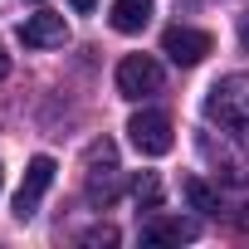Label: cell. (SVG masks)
Masks as SVG:
<instances>
[{
  "instance_id": "2",
  "label": "cell",
  "mask_w": 249,
  "mask_h": 249,
  "mask_svg": "<svg viewBox=\"0 0 249 249\" xmlns=\"http://www.w3.org/2000/svg\"><path fill=\"white\" fill-rule=\"evenodd\" d=\"M127 137H132V147H137L142 157H166V152L176 147L171 117H166V112H157V107H142V112L127 122Z\"/></svg>"
},
{
  "instance_id": "9",
  "label": "cell",
  "mask_w": 249,
  "mask_h": 249,
  "mask_svg": "<svg viewBox=\"0 0 249 249\" xmlns=\"http://www.w3.org/2000/svg\"><path fill=\"white\" fill-rule=\"evenodd\" d=\"M152 25V0H112V30L117 35H142Z\"/></svg>"
},
{
  "instance_id": "6",
  "label": "cell",
  "mask_w": 249,
  "mask_h": 249,
  "mask_svg": "<svg viewBox=\"0 0 249 249\" xmlns=\"http://www.w3.org/2000/svg\"><path fill=\"white\" fill-rule=\"evenodd\" d=\"M117 196V152H112V142H98L93 152H88V200H112Z\"/></svg>"
},
{
  "instance_id": "3",
  "label": "cell",
  "mask_w": 249,
  "mask_h": 249,
  "mask_svg": "<svg viewBox=\"0 0 249 249\" xmlns=\"http://www.w3.org/2000/svg\"><path fill=\"white\" fill-rule=\"evenodd\" d=\"M117 93L122 98H152V93H161V64L152 59V54H127L117 64Z\"/></svg>"
},
{
  "instance_id": "5",
  "label": "cell",
  "mask_w": 249,
  "mask_h": 249,
  "mask_svg": "<svg viewBox=\"0 0 249 249\" xmlns=\"http://www.w3.org/2000/svg\"><path fill=\"white\" fill-rule=\"evenodd\" d=\"M49 186H54V157H35L25 166V181H20V196H15V220H35Z\"/></svg>"
},
{
  "instance_id": "12",
  "label": "cell",
  "mask_w": 249,
  "mask_h": 249,
  "mask_svg": "<svg viewBox=\"0 0 249 249\" xmlns=\"http://www.w3.org/2000/svg\"><path fill=\"white\" fill-rule=\"evenodd\" d=\"M132 196H137V205H142V210H157V205H161V181L147 171V176L132 186Z\"/></svg>"
},
{
  "instance_id": "13",
  "label": "cell",
  "mask_w": 249,
  "mask_h": 249,
  "mask_svg": "<svg viewBox=\"0 0 249 249\" xmlns=\"http://www.w3.org/2000/svg\"><path fill=\"white\" fill-rule=\"evenodd\" d=\"M88 244H117V230H112V225H103V230H93V234H88Z\"/></svg>"
},
{
  "instance_id": "1",
  "label": "cell",
  "mask_w": 249,
  "mask_h": 249,
  "mask_svg": "<svg viewBox=\"0 0 249 249\" xmlns=\"http://www.w3.org/2000/svg\"><path fill=\"white\" fill-rule=\"evenodd\" d=\"M205 117L220 132L249 137V73H230L205 93Z\"/></svg>"
},
{
  "instance_id": "14",
  "label": "cell",
  "mask_w": 249,
  "mask_h": 249,
  "mask_svg": "<svg viewBox=\"0 0 249 249\" xmlns=\"http://www.w3.org/2000/svg\"><path fill=\"white\" fill-rule=\"evenodd\" d=\"M69 5H73V10H78V15H88V10H93V5H98V0H69Z\"/></svg>"
},
{
  "instance_id": "11",
  "label": "cell",
  "mask_w": 249,
  "mask_h": 249,
  "mask_svg": "<svg viewBox=\"0 0 249 249\" xmlns=\"http://www.w3.org/2000/svg\"><path fill=\"white\" fill-rule=\"evenodd\" d=\"M181 196H186L191 210H200V215H220V191L205 186L200 176H186V181H181Z\"/></svg>"
},
{
  "instance_id": "16",
  "label": "cell",
  "mask_w": 249,
  "mask_h": 249,
  "mask_svg": "<svg viewBox=\"0 0 249 249\" xmlns=\"http://www.w3.org/2000/svg\"><path fill=\"white\" fill-rule=\"evenodd\" d=\"M244 49H249V20H244Z\"/></svg>"
},
{
  "instance_id": "17",
  "label": "cell",
  "mask_w": 249,
  "mask_h": 249,
  "mask_svg": "<svg viewBox=\"0 0 249 249\" xmlns=\"http://www.w3.org/2000/svg\"><path fill=\"white\" fill-rule=\"evenodd\" d=\"M0 186H5V171H0Z\"/></svg>"
},
{
  "instance_id": "8",
  "label": "cell",
  "mask_w": 249,
  "mask_h": 249,
  "mask_svg": "<svg viewBox=\"0 0 249 249\" xmlns=\"http://www.w3.org/2000/svg\"><path fill=\"white\" fill-rule=\"evenodd\" d=\"M196 234H200V225L196 220H181V215H166V220L142 225V239L147 244H181V239H196Z\"/></svg>"
},
{
  "instance_id": "10",
  "label": "cell",
  "mask_w": 249,
  "mask_h": 249,
  "mask_svg": "<svg viewBox=\"0 0 249 249\" xmlns=\"http://www.w3.org/2000/svg\"><path fill=\"white\" fill-rule=\"evenodd\" d=\"M200 152H205V157H210L215 166H225V171H220L225 181H234V186H244V181H249V161H239V157H234L230 147H215V142H210V132L200 137Z\"/></svg>"
},
{
  "instance_id": "7",
  "label": "cell",
  "mask_w": 249,
  "mask_h": 249,
  "mask_svg": "<svg viewBox=\"0 0 249 249\" xmlns=\"http://www.w3.org/2000/svg\"><path fill=\"white\" fill-rule=\"evenodd\" d=\"M20 39H25V49H59V44H69V25H64V15L39 10L20 25Z\"/></svg>"
},
{
  "instance_id": "15",
  "label": "cell",
  "mask_w": 249,
  "mask_h": 249,
  "mask_svg": "<svg viewBox=\"0 0 249 249\" xmlns=\"http://www.w3.org/2000/svg\"><path fill=\"white\" fill-rule=\"evenodd\" d=\"M5 73H10V54H5V49H0V78H5Z\"/></svg>"
},
{
  "instance_id": "4",
  "label": "cell",
  "mask_w": 249,
  "mask_h": 249,
  "mask_svg": "<svg viewBox=\"0 0 249 249\" xmlns=\"http://www.w3.org/2000/svg\"><path fill=\"white\" fill-rule=\"evenodd\" d=\"M210 49H215V39H210L205 30H191V25H171V30L161 35V54H166L171 64H181V69H196Z\"/></svg>"
}]
</instances>
